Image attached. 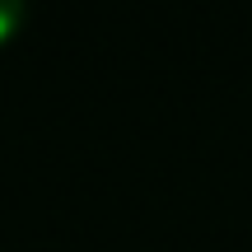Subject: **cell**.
I'll use <instances>...</instances> for the list:
<instances>
[{
  "label": "cell",
  "instance_id": "1",
  "mask_svg": "<svg viewBox=\"0 0 252 252\" xmlns=\"http://www.w3.org/2000/svg\"><path fill=\"white\" fill-rule=\"evenodd\" d=\"M19 24H24V5H19V0H0V42L14 37Z\"/></svg>",
  "mask_w": 252,
  "mask_h": 252
}]
</instances>
